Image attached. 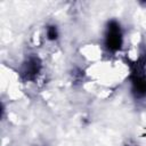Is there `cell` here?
I'll return each mask as SVG.
<instances>
[{"mask_svg":"<svg viewBox=\"0 0 146 146\" xmlns=\"http://www.w3.org/2000/svg\"><path fill=\"white\" fill-rule=\"evenodd\" d=\"M123 42V34L120 24L116 21H111L107 24L105 32V46L111 51H117Z\"/></svg>","mask_w":146,"mask_h":146,"instance_id":"6da1fadb","label":"cell"},{"mask_svg":"<svg viewBox=\"0 0 146 146\" xmlns=\"http://www.w3.org/2000/svg\"><path fill=\"white\" fill-rule=\"evenodd\" d=\"M41 68V62L38 57H30L27 59V62L24 64L23 67V75L27 79V80H32L34 79Z\"/></svg>","mask_w":146,"mask_h":146,"instance_id":"7a4b0ae2","label":"cell"},{"mask_svg":"<svg viewBox=\"0 0 146 146\" xmlns=\"http://www.w3.org/2000/svg\"><path fill=\"white\" fill-rule=\"evenodd\" d=\"M132 91L136 97L141 98L146 96V75L133 72L132 75Z\"/></svg>","mask_w":146,"mask_h":146,"instance_id":"3957f363","label":"cell"},{"mask_svg":"<svg viewBox=\"0 0 146 146\" xmlns=\"http://www.w3.org/2000/svg\"><path fill=\"white\" fill-rule=\"evenodd\" d=\"M47 38L49 40H56L58 38V30L55 25H49L47 27Z\"/></svg>","mask_w":146,"mask_h":146,"instance_id":"277c9868","label":"cell"}]
</instances>
